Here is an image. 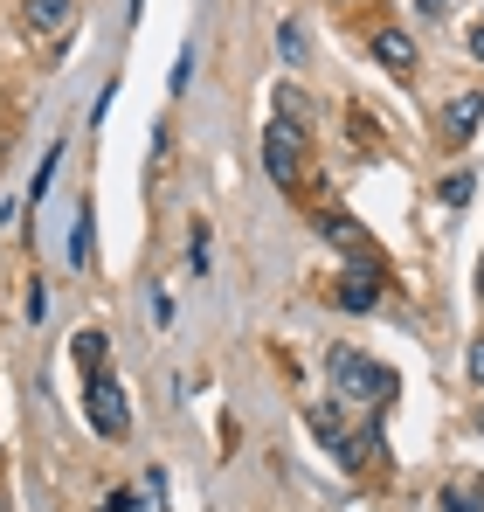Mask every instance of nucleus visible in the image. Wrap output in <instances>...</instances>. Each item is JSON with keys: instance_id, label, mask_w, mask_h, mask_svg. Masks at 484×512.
I'll return each mask as SVG.
<instances>
[{"instance_id": "1", "label": "nucleus", "mask_w": 484, "mask_h": 512, "mask_svg": "<svg viewBox=\"0 0 484 512\" xmlns=\"http://www.w3.org/2000/svg\"><path fill=\"white\" fill-rule=\"evenodd\" d=\"M325 374H332V388H339L346 402H360V409H388V402H395V374H388L381 360H367L360 346H332V353H325Z\"/></svg>"}, {"instance_id": "2", "label": "nucleus", "mask_w": 484, "mask_h": 512, "mask_svg": "<svg viewBox=\"0 0 484 512\" xmlns=\"http://www.w3.org/2000/svg\"><path fill=\"white\" fill-rule=\"evenodd\" d=\"M83 409H90V429H97L104 443H118V436L132 429V416H125V388L111 381V367H104V374H83Z\"/></svg>"}, {"instance_id": "3", "label": "nucleus", "mask_w": 484, "mask_h": 512, "mask_svg": "<svg viewBox=\"0 0 484 512\" xmlns=\"http://www.w3.org/2000/svg\"><path fill=\"white\" fill-rule=\"evenodd\" d=\"M298 139H305V132H298V125H284V118H277V125H263V167H270L277 187H298V180H305V146H298Z\"/></svg>"}, {"instance_id": "4", "label": "nucleus", "mask_w": 484, "mask_h": 512, "mask_svg": "<svg viewBox=\"0 0 484 512\" xmlns=\"http://www.w3.org/2000/svg\"><path fill=\"white\" fill-rule=\"evenodd\" d=\"M21 21H28V35H35V42H63V35L77 28V0H28V7H21Z\"/></svg>"}, {"instance_id": "5", "label": "nucleus", "mask_w": 484, "mask_h": 512, "mask_svg": "<svg viewBox=\"0 0 484 512\" xmlns=\"http://www.w3.org/2000/svg\"><path fill=\"white\" fill-rule=\"evenodd\" d=\"M305 423H312V436H319V443L332 450V457H339V464H346V471H360V450H353V436L339 429L332 402H312V409H305Z\"/></svg>"}, {"instance_id": "6", "label": "nucleus", "mask_w": 484, "mask_h": 512, "mask_svg": "<svg viewBox=\"0 0 484 512\" xmlns=\"http://www.w3.org/2000/svg\"><path fill=\"white\" fill-rule=\"evenodd\" d=\"M374 63L395 70V77H408V70H415V42H408L402 28H374Z\"/></svg>"}, {"instance_id": "7", "label": "nucleus", "mask_w": 484, "mask_h": 512, "mask_svg": "<svg viewBox=\"0 0 484 512\" xmlns=\"http://www.w3.org/2000/svg\"><path fill=\"white\" fill-rule=\"evenodd\" d=\"M332 305H339V312H374V305H381V284L360 277V270H346V277L332 284Z\"/></svg>"}, {"instance_id": "8", "label": "nucleus", "mask_w": 484, "mask_h": 512, "mask_svg": "<svg viewBox=\"0 0 484 512\" xmlns=\"http://www.w3.org/2000/svg\"><path fill=\"white\" fill-rule=\"evenodd\" d=\"M478 125H484V97H478V90H464V97L443 111V139H457V146H464Z\"/></svg>"}, {"instance_id": "9", "label": "nucleus", "mask_w": 484, "mask_h": 512, "mask_svg": "<svg viewBox=\"0 0 484 512\" xmlns=\"http://www.w3.org/2000/svg\"><path fill=\"white\" fill-rule=\"evenodd\" d=\"M77 367L83 374H104V360H111V340H104V333H77Z\"/></svg>"}, {"instance_id": "10", "label": "nucleus", "mask_w": 484, "mask_h": 512, "mask_svg": "<svg viewBox=\"0 0 484 512\" xmlns=\"http://www.w3.org/2000/svg\"><path fill=\"white\" fill-rule=\"evenodd\" d=\"M443 201L464 208V201H471V173H450V180H443Z\"/></svg>"}, {"instance_id": "11", "label": "nucleus", "mask_w": 484, "mask_h": 512, "mask_svg": "<svg viewBox=\"0 0 484 512\" xmlns=\"http://www.w3.org/2000/svg\"><path fill=\"white\" fill-rule=\"evenodd\" d=\"M21 312H28V319L42 326V319H49V291H42V284H28V298H21Z\"/></svg>"}, {"instance_id": "12", "label": "nucleus", "mask_w": 484, "mask_h": 512, "mask_svg": "<svg viewBox=\"0 0 484 512\" xmlns=\"http://www.w3.org/2000/svg\"><path fill=\"white\" fill-rule=\"evenodd\" d=\"M208 256H215V243H208V229H194V243H187V263H194V270H208Z\"/></svg>"}, {"instance_id": "13", "label": "nucleus", "mask_w": 484, "mask_h": 512, "mask_svg": "<svg viewBox=\"0 0 484 512\" xmlns=\"http://www.w3.org/2000/svg\"><path fill=\"white\" fill-rule=\"evenodd\" d=\"M443 512H478V499H471L464 485H450V492H443Z\"/></svg>"}, {"instance_id": "14", "label": "nucleus", "mask_w": 484, "mask_h": 512, "mask_svg": "<svg viewBox=\"0 0 484 512\" xmlns=\"http://www.w3.org/2000/svg\"><path fill=\"white\" fill-rule=\"evenodd\" d=\"M132 506H139L132 492H111V499H104V512H132Z\"/></svg>"}, {"instance_id": "15", "label": "nucleus", "mask_w": 484, "mask_h": 512, "mask_svg": "<svg viewBox=\"0 0 484 512\" xmlns=\"http://www.w3.org/2000/svg\"><path fill=\"white\" fill-rule=\"evenodd\" d=\"M471 381H478V388H484V340L471 346Z\"/></svg>"}, {"instance_id": "16", "label": "nucleus", "mask_w": 484, "mask_h": 512, "mask_svg": "<svg viewBox=\"0 0 484 512\" xmlns=\"http://www.w3.org/2000/svg\"><path fill=\"white\" fill-rule=\"evenodd\" d=\"M471 56H478V63H484V21H478V28H471Z\"/></svg>"}, {"instance_id": "17", "label": "nucleus", "mask_w": 484, "mask_h": 512, "mask_svg": "<svg viewBox=\"0 0 484 512\" xmlns=\"http://www.w3.org/2000/svg\"><path fill=\"white\" fill-rule=\"evenodd\" d=\"M415 7H422V14H429V21H436V14H443V7H450V0H415Z\"/></svg>"}, {"instance_id": "18", "label": "nucleus", "mask_w": 484, "mask_h": 512, "mask_svg": "<svg viewBox=\"0 0 484 512\" xmlns=\"http://www.w3.org/2000/svg\"><path fill=\"white\" fill-rule=\"evenodd\" d=\"M478 298H484V263H478Z\"/></svg>"}]
</instances>
